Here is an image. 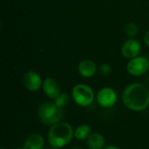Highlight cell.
<instances>
[{"label": "cell", "mask_w": 149, "mask_h": 149, "mask_svg": "<svg viewBox=\"0 0 149 149\" xmlns=\"http://www.w3.org/2000/svg\"><path fill=\"white\" fill-rule=\"evenodd\" d=\"M103 149H120L118 147L114 146V145H109V146H107L105 147Z\"/></svg>", "instance_id": "ac0fdd59"}, {"label": "cell", "mask_w": 149, "mask_h": 149, "mask_svg": "<svg viewBox=\"0 0 149 149\" xmlns=\"http://www.w3.org/2000/svg\"><path fill=\"white\" fill-rule=\"evenodd\" d=\"M144 42H145V44H146L147 45H148L149 46V31L146 32V34H145V36H144Z\"/></svg>", "instance_id": "e0dca14e"}, {"label": "cell", "mask_w": 149, "mask_h": 149, "mask_svg": "<svg viewBox=\"0 0 149 149\" xmlns=\"http://www.w3.org/2000/svg\"><path fill=\"white\" fill-rule=\"evenodd\" d=\"M92 134V127L87 124H81L74 130V138L79 141H86Z\"/></svg>", "instance_id": "4fadbf2b"}, {"label": "cell", "mask_w": 149, "mask_h": 149, "mask_svg": "<svg viewBox=\"0 0 149 149\" xmlns=\"http://www.w3.org/2000/svg\"><path fill=\"white\" fill-rule=\"evenodd\" d=\"M98 72L101 75V76H108L111 74L112 72V67L110 65L107 64V63H104V64H101L99 68H98Z\"/></svg>", "instance_id": "2e32d148"}, {"label": "cell", "mask_w": 149, "mask_h": 149, "mask_svg": "<svg viewBox=\"0 0 149 149\" xmlns=\"http://www.w3.org/2000/svg\"><path fill=\"white\" fill-rule=\"evenodd\" d=\"M63 108L58 107L54 102H45L38 107V115L40 121L48 127L61 122L63 119Z\"/></svg>", "instance_id": "3957f363"}, {"label": "cell", "mask_w": 149, "mask_h": 149, "mask_svg": "<svg viewBox=\"0 0 149 149\" xmlns=\"http://www.w3.org/2000/svg\"><path fill=\"white\" fill-rule=\"evenodd\" d=\"M125 32H126V34L128 37H130L131 38H133L139 32L138 25L136 24H134V23H129V24H127L126 25V27H125Z\"/></svg>", "instance_id": "9a60e30c"}, {"label": "cell", "mask_w": 149, "mask_h": 149, "mask_svg": "<svg viewBox=\"0 0 149 149\" xmlns=\"http://www.w3.org/2000/svg\"><path fill=\"white\" fill-rule=\"evenodd\" d=\"M45 140L39 134H31L24 141L23 148L24 149H44Z\"/></svg>", "instance_id": "8fae6325"}, {"label": "cell", "mask_w": 149, "mask_h": 149, "mask_svg": "<svg viewBox=\"0 0 149 149\" xmlns=\"http://www.w3.org/2000/svg\"><path fill=\"white\" fill-rule=\"evenodd\" d=\"M118 100L116 92L111 87H103L96 94V100L100 107L103 108L113 107Z\"/></svg>", "instance_id": "5b68a950"}, {"label": "cell", "mask_w": 149, "mask_h": 149, "mask_svg": "<svg viewBox=\"0 0 149 149\" xmlns=\"http://www.w3.org/2000/svg\"><path fill=\"white\" fill-rule=\"evenodd\" d=\"M74 137L72 127L66 122H58L49 129L47 141L53 148H62L68 145Z\"/></svg>", "instance_id": "7a4b0ae2"}, {"label": "cell", "mask_w": 149, "mask_h": 149, "mask_svg": "<svg viewBox=\"0 0 149 149\" xmlns=\"http://www.w3.org/2000/svg\"><path fill=\"white\" fill-rule=\"evenodd\" d=\"M72 98L79 107H88L94 100L93 90L86 84H77L72 90Z\"/></svg>", "instance_id": "277c9868"}, {"label": "cell", "mask_w": 149, "mask_h": 149, "mask_svg": "<svg viewBox=\"0 0 149 149\" xmlns=\"http://www.w3.org/2000/svg\"><path fill=\"white\" fill-rule=\"evenodd\" d=\"M122 100L129 110L141 112L148 107L149 90L140 83L130 84L123 91Z\"/></svg>", "instance_id": "6da1fadb"}, {"label": "cell", "mask_w": 149, "mask_h": 149, "mask_svg": "<svg viewBox=\"0 0 149 149\" xmlns=\"http://www.w3.org/2000/svg\"><path fill=\"white\" fill-rule=\"evenodd\" d=\"M47 149H57V148H47Z\"/></svg>", "instance_id": "ffe728a7"}, {"label": "cell", "mask_w": 149, "mask_h": 149, "mask_svg": "<svg viewBox=\"0 0 149 149\" xmlns=\"http://www.w3.org/2000/svg\"><path fill=\"white\" fill-rule=\"evenodd\" d=\"M43 82L40 75L32 70L26 72L23 76V84L25 89L31 93L38 92L43 86Z\"/></svg>", "instance_id": "52a82bcc"}, {"label": "cell", "mask_w": 149, "mask_h": 149, "mask_svg": "<svg viewBox=\"0 0 149 149\" xmlns=\"http://www.w3.org/2000/svg\"><path fill=\"white\" fill-rule=\"evenodd\" d=\"M1 149H3V148H1Z\"/></svg>", "instance_id": "7402d4cb"}, {"label": "cell", "mask_w": 149, "mask_h": 149, "mask_svg": "<svg viewBox=\"0 0 149 149\" xmlns=\"http://www.w3.org/2000/svg\"><path fill=\"white\" fill-rule=\"evenodd\" d=\"M88 149H103L106 146V139L100 133H92L86 140Z\"/></svg>", "instance_id": "7c38bea8"}, {"label": "cell", "mask_w": 149, "mask_h": 149, "mask_svg": "<svg viewBox=\"0 0 149 149\" xmlns=\"http://www.w3.org/2000/svg\"><path fill=\"white\" fill-rule=\"evenodd\" d=\"M17 149H24V148H17Z\"/></svg>", "instance_id": "d6986e66"}, {"label": "cell", "mask_w": 149, "mask_h": 149, "mask_svg": "<svg viewBox=\"0 0 149 149\" xmlns=\"http://www.w3.org/2000/svg\"><path fill=\"white\" fill-rule=\"evenodd\" d=\"M141 49V45L140 42L137 39L130 38L123 44L121 47V53L126 58L132 59L139 56Z\"/></svg>", "instance_id": "ba28073f"}, {"label": "cell", "mask_w": 149, "mask_h": 149, "mask_svg": "<svg viewBox=\"0 0 149 149\" xmlns=\"http://www.w3.org/2000/svg\"><path fill=\"white\" fill-rule=\"evenodd\" d=\"M42 88L45 94L49 99L53 100L61 93V89L58 83L52 78H46L43 82Z\"/></svg>", "instance_id": "9c48e42d"}, {"label": "cell", "mask_w": 149, "mask_h": 149, "mask_svg": "<svg viewBox=\"0 0 149 149\" xmlns=\"http://www.w3.org/2000/svg\"><path fill=\"white\" fill-rule=\"evenodd\" d=\"M148 60H149V54H148Z\"/></svg>", "instance_id": "44dd1931"}, {"label": "cell", "mask_w": 149, "mask_h": 149, "mask_svg": "<svg viewBox=\"0 0 149 149\" xmlns=\"http://www.w3.org/2000/svg\"><path fill=\"white\" fill-rule=\"evenodd\" d=\"M69 100H70V97L68 95V93H61L55 100H54V103L61 107V108H64L69 102Z\"/></svg>", "instance_id": "5bb4252c"}, {"label": "cell", "mask_w": 149, "mask_h": 149, "mask_svg": "<svg viewBox=\"0 0 149 149\" xmlns=\"http://www.w3.org/2000/svg\"><path fill=\"white\" fill-rule=\"evenodd\" d=\"M149 69V60L146 57L138 56L129 60L127 65V70L133 76L144 75Z\"/></svg>", "instance_id": "8992f818"}, {"label": "cell", "mask_w": 149, "mask_h": 149, "mask_svg": "<svg viewBox=\"0 0 149 149\" xmlns=\"http://www.w3.org/2000/svg\"><path fill=\"white\" fill-rule=\"evenodd\" d=\"M78 71L80 76H82L83 78L88 79V78L93 77L96 74L98 69H97L95 63L93 60L84 59L79 62L78 65Z\"/></svg>", "instance_id": "30bf717a"}]
</instances>
